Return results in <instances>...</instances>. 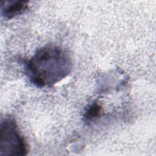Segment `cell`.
<instances>
[{"label": "cell", "instance_id": "6da1fadb", "mask_svg": "<svg viewBox=\"0 0 156 156\" xmlns=\"http://www.w3.org/2000/svg\"><path fill=\"white\" fill-rule=\"evenodd\" d=\"M68 52L55 45L39 48L26 63L30 81L38 87H52L66 77L72 69Z\"/></svg>", "mask_w": 156, "mask_h": 156}, {"label": "cell", "instance_id": "7a4b0ae2", "mask_svg": "<svg viewBox=\"0 0 156 156\" xmlns=\"http://www.w3.org/2000/svg\"><path fill=\"white\" fill-rule=\"evenodd\" d=\"M27 146L18 126L12 118L1 121L0 128V155H24Z\"/></svg>", "mask_w": 156, "mask_h": 156}, {"label": "cell", "instance_id": "3957f363", "mask_svg": "<svg viewBox=\"0 0 156 156\" xmlns=\"http://www.w3.org/2000/svg\"><path fill=\"white\" fill-rule=\"evenodd\" d=\"M27 1H7L1 2L2 15L7 20L25 13L29 9Z\"/></svg>", "mask_w": 156, "mask_h": 156}, {"label": "cell", "instance_id": "277c9868", "mask_svg": "<svg viewBox=\"0 0 156 156\" xmlns=\"http://www.w3.org/2000/svg\"><path fill=\"white\" fill-rule=\"evenodd\" d=\"M101 111V107L97 103L94 102L91 104L86 110L84 115V119L87 122H91L97 118Z\"/></svg>", "mask_w": 156, "mask_h": 156}]
</instances>
